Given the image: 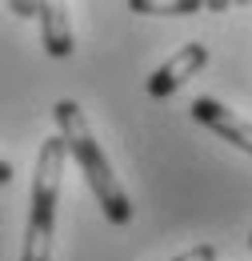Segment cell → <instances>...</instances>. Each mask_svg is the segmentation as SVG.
Segmentation results:
<instances>
[{"instance_id":"obj_7","label":"cell","mask_w":252,"mask_h":261,"mask_svg":"<svg viewBox=\"0 0 252 261\" xmlns=\"http://www.w3.org/2000/svg\"><path fill=\"white\" fill-rule=\"evenodd\" d=\"M172 261H216V245H192L184 253H176Z\"/></svg>"},{"instance_id":"obj_6","label":"cell","mask_w":252,"mask_h":261,"mask_svg":"<svg viewBox=\"0 0 252 261\" xmlns=\"http://www.w3.org/2000/svg\"><path fill=\"white\" fill-rule=\"evenodd\" d=\"M128 8L148 16H192V12H208V0H128Z\"/></svg>"},{"instance_id":"obj_10","label":"cell","mask_w":252,"mask_h":261,"mask_svg":"<svg viewBox=\"0 0 252 261\" xmlns=\"http://www.w3.org/2000/svg\"><path fill=\"white\" fill-rule=\"evenodd\" d=\"M248 245H252V233H248Z\"/></svg>"},{"instance_id":"obj_1","label":"cell","mask_w":252,"mask_h":261,"mask_svg":"<svg viewBox=\"0 0 252 261\" xmlns=\"http://www.w3.org/2000/svg\"><path fill=\"white\" fill-rule=\"evenodd\" d=\"M52 117H56V129H60V141H64V149H68V157L80 165L84 185L92 189L96 205L104 209V217H108L112 225H128V221H132V201H128L120 177L112 173L108 157L100 153L84 109H80L76 100H56V105H52Z\"/></svg>"},{"instance_id":"obj_4","label":"cell","mask_w":252,"mask_h":261,"mask_svg":"<svg viewBox=\"0 0 252 261\" xmlns=\"http://www.w3.org/2000/svg\"><path fill=\"white\" fill-rule=\"evenodd\" d=\"M192 117L204 125V129H212L220 141H228V145H236L240 153H252V121H244V117H236L232 109H224L220 100L212 97H196L188 109Z\"/></svg>"},{"instance_id":"obj_9","label":"cell","mask_w":252,"mask_h":261,"mask_svg":"<svg viewBox=\"0 0 252 261\" xmlns=\"http://www.w3.org/2000/svg\"><path fill=\"white\" fill-rule=\"evenodd\" d=\"M8 181H12V165L0 157V185H8Z\"/></svg>"},{"instance_id":"obj_2","label":"cell","mask_w":252,"mask_h":261,"mask_svg":"<svg viewBox=\"0 0 252 261\" xmlns=\"http://www.w3.org/2000/svg\"><path fill=\"white\" fill-rule=\"evenodd\" d=\"M64 149L60 133L40 145L36 173H32V209L24 225L20 261H52V237H56V201H60V177H64Z\"/></svg>"},{"instance_id":"obj_8","label":"cell","mask_w":252,"mask_h":261,"mask_svg":"<svg viewBox=\"0 0 252 261\" xmlns=\"http://www.w3.org/2000/svg\"><path fill=\"white\" fill-rule=\"evenodd\" d=\"M8 12H16V16H40V0H12Z\"/></svg>"},{"instance_id":"obj_5","label":"cell","mask_w":252,"mask_h":261,"mask_svg":"<svg viewBox=\"0 0 252 261\" xmlns=\"http://www.w3.org/2000/svg\"><path fill=\"white\" fill-rule=\"evenodd\" d=\"M40 36H44V53L48 57H72V24H68V12L64 4L52 0H40Z\"/></svg>"},{"instance_id":"obj_3","label":"cell","mask_w":252,"mask_h":261,"mask_svg":"<svg viewBox=\"0 0 252 261\" xmlns=\"http://www.w3.org/2000/svg\"><path fill=\"white\" fill-rule=\"evenodd\" d=\"M204 65H208V48H204L200 40H188L184 48H176V53H172V57H168L152 76H148V85H144V89H148V97L164 100V97H172L184 81H192Z\"/></svg>"}]
</instances>
